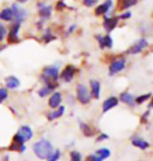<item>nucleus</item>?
Listing matches in <instances>:
<instances>
[{
  "label": "nucleus",
  "instance_id": "nucleus-1",
  "mask_svg": "<svg viewBox=\"0 0 153 161\" xmlns=\"http://www.w3.org/2000/svg\"><path fill=\"white\" fill-rule=\"evenodd\" d=\"M33 152L40 159H48L54 151L53 146L49 140L42 138L33 144Z\"/></svg>",
  "mask_w": 153,
  "mask_h": 161
},
{
  "label": "nucleus",
  "instance_id": "nucleus-2",
  "mask_svg": "<svg viewBox=\"0 0 153 161\" xmlns=\"http://www.w3.org/2000/svg\"><path fill=\"white\" fill-rule=\"evenodd\" d=\"M59 78V69L57 65H50L44 68L41 80L45 84L56 83Z\"/></svg>",
  "mask_w": 153,
  "mask_h": 161
},
{
  "label": "nucleus",
  "instance_id": "nucleus-3",
  "mask_svg": "<svg viewBox=\"0 0 153 161\" xmlns=\"http://www.w3.org/2000/svg\"><path fill=\"white\" fill-rule=\"evenodd\" d=\"M76 94H77V99L82 105H87L91 102L92 95L89 89L82 84H79L76 87Z\"/></svg>",
  "mask_w": 153,
  "mask_h": 161
},
{
  "label": "nucleus",
  "instance_id": "nucleus-4",
  "mask_svg": "<svg viewBox=\"0 0 153 161\" xmlns=\"http://www.w3.org/2000/svg\"><path fill=\"white\" fill-rule=\"evenodd\" d=\"M126 66V60L125 58H119V59L113 61L110 65L108 71H110V75H114L118 73L121 70H123Z\"/></svg>",
  "mask_w": 153,
  "mask_h": 161
},
{
  "label": "nucleus",
  "instance_id": "nucleus-5",
  "mask_svg": "<svg viewBox=\"0 0 153 161\" xmlns=\"http://www.w3.org/2000/svg\"><path fill=\"white\" fill-rule=\"evenodd\" d=\"M148 46V41L146 39H140L132 45L131 47H129V49L127 50V53L130 54H138L142 53L146 47Z\"/></svg>",
  "mask_w": 153,
  "mask_h": 161
},
{
  "label": "nucleus",
  "instance_id": "nucleus-6",
  "mask_svg": "<svg viewBox=\"0 0 153 161\" xmlns=\"http://www.w3.org/2000/svg\"><path fill=\"white\" fill-rule=\"evenodd\" d=\"M25 149H26V147H25L24 141L22 140L17 134H16L15 136L13 137V141H12V143L9 144L8 150H11V151H18V152H20V153H23L24 151H25Z\"/></svg>",
  "mask_w": 153,
  "mask_h": 161
},
{
  "label": "nucleus",
  "instance_id": "nucleus-7",
  "mask_svg": "<svg viewBox=\"0 0 153 161\" xmlns=\"http://www.w3.org/2000/svg\"><path fill=\"white\" fill-rule=\"evenodd\" d=\"M13 13H14V19L15 22H18V23H21L22 21L25 20V18L27 17V11H25L24 8H19L17 4L13 5Z\"/></svg>",
  "mask_w": 153,
  "mask_h": 161
},
{
  "label": "nucleus",
  "instance_id": "nucleus-8",
  "mask_svg": "<svg viewBox=\"0 0 153 161\" xmlns=\"http://www.w3.org/2000/svg\"><path fill=\"white\" fill-rule=\"evenodd\" d=\"M20 25H21V23H18V22L13 23L11 28H9V33L8 36V43H16V42L19 41L18 33H19V30H20Z\"/></svg>",
  "mask_w": 153,
  "mask_h": 161
},
{
  "label": "nucleus",
  "instance_id": "nucleus-9",
  "mask_svg": "<svg viewBox=\"0 0 153 161\" xmlns=\"http://www.w3.org/2000/svg\"><path fill=\"white\" fill-rule=\"evenodd\" d=\"M75 72H76L75 67L73 65H68L65 67V69H64L63 72L60 73V79L67 83H69L73 80V78H74Z\"/></svg>",
  "mask_w": 153,
  "mask_h": 161
},
{
  "label": "nucleus",
  "instance_id": "nucleus-10",
  "mask_svg": "<svg viewBox=\"0 0 153 161\" xmlns=\"http://www.w3.org/2000/svg\"><path fill=\"white\" fill-rule=\"evenodd\" d=\"M17 135L24 141V142H26V141L30 140L31 137H33V130H31L28 125H22L18 130Z\"/></svg>",
  "mask_w": 153,
  "mask_h": 161
},
{
  "label": "nucleus",
  "instance_id": "nucleus-11",
  "mask_svg": "<svg viewBox=\"0 0 153 161\" xmlns=\"http://www.w3.org/2000/svg\"><path fill=\"white\" fill-rule=\"evenodd\" d=\"M118 22H119V18L118 17H106L103 21L104 30L107 33H110V31H113L117 27Z\"/></svg>",
  "mask_w": 153,
  "mask_h": 161
},
{
  "label": "nucleus",
  "instance_id": "nucleus-12",
  "mask_svg": "<svg viewBox=\"0 0 153 161\" xmlns=\"http://www.w3.org/2000/svg\"><path fill=\"white\" fill-rule=\"evenodd\" d=\"M96 39L98 41V43H99L100 48H111L114 45V41L110 35H106V36L98 35L96 37Z\"/></svg>",
  "mask_w": 153,
  "mask_h": 161
},
{
  "label": "nucleus",
  "instance_id": "nucleus-13",
  "mask_svg": "<svg viewBox=\"0 0 153 161\" xmlns=\"http://www.w3.org/2000/svg\"><path fill=\"white\" fill-rule=\"evenodd\" d=\"M111 6H113V1L111 0H105V2L97 6L96 9H95V14L97 16L107 14L110 12V9L111 8Z\"/></svg>",
  "mask_w": 153,
  "mask_h": 161
},
{
  "label": "nucleus",
  "instance_id": "nucleus-14",
  "mask_svg": "<svg viewBox=\"0 0 153 161\" xmlns=\"http://www.w3.org/2000/svg\"><path fill=\"white\" fill-rule=\"evenodd\" d=\"M118 103H119V101H118V98L116 96H110L107 99H105L103 102V105H102V111L103 112L110 111V109H113L116 107V106H118Z\"/></svg>",
  "mask_w": 153,
  "mask_h": 161
},
{
  "label": "nucleus",
  "instance_id": "nucleus-15",
  "mask_svg": "<svg viewBox=\"0 0 153 161\" xmlns=\"http://www.w3.org/2000/svg\"><path fill=\"white\" fill-rule=\"evenodd\" d=\"M62 93L60 92H54L52 95L49 97V101H48V104H49V107L50 108H53V109H56L59 108L60 106V103H62Z\"/></svg>",
  "mask_w": 153,
  "mask_h": 161
},
{
  "label": "nucleus",
  "instance_id": "nucleus-16",
  "mask_svg": "<svg viewBox=\"0 0 153 161\" xmlns=\"http://www.w3.org/2000/svg\"><path fill=\"white\" fill-rule=\"evenodd\" d=\"M38 8H39L40 17L42 19H48L51 16V12H52V6L46 5L44 3H39L38 4Z\"/></svg>",
  "mask_w": 153,
  "mask_h": 161
},
{
  "label": "nucleus",
  "instance_id": "nucleus-17",
  "mask_svg": "<svg viewBox=\"0 0 153 161\" xmlns=\"http://www.w3.org/2000/svg\"><path fill=\"white\" fill-rule=\"evenodd\" d=\"M56 83H50V84H45V86L43 88H41L39 91H38V94H39L40 97H45V96L49 95L51 92L54 91V89L56 88Z\"/></svg>",
  "mask_w": 153,
  "mask_h": 161
},
{
  "label": "nucleus",
  "instance_id": "nucleus-18",
  "mask_svg": "<svg viewBox=\"0 0 153 161\" xmlns=\"http://www.w3.org/2000/svg\"><path fill=\"white\" fill-rule=\"evenodd\" d=\"M90 85H91V95H92V97L98 99V98H99V96H100V89H101L100 83L98 82V80H91Z\"/></svg>",
  "mask_w": 153,
  "mask_h": 161
},
{
  "label": "nucleus",
  "instance_id": "nucleus-19",
  "mask_svg": "<svg viewBox=\"0 0 153 161\" xmlns=\"http://www.w3.org/2000/svg\"><path fill=\"white\" fill-rule=\"evenodd\" d=\"M120 101L124 103V104H127L129 106H135V97L132 94H130L129 92H122L120 94Z\"/></svg>",
  "mask_w": 153,
  "mask_h": 161
},
{
  "label": "nucleus",
  "instance_id": "nucleus-20",
  "mask_svg": "<svg viewBox=\"0 0 153 161\" xmlns=\"http://www.w3.org/2000/svg\"><path fill=\"white\" fill-rule=\"evenodd\" d=\"M65 113V107L64 106H59V108H56L55 111L51 112V113H48L47 115V118H48V120H54L56 119V118H59L63 116V114Z\"/></svg>",
  "mask_w": 153,
  "mask_h": 161
},
{
  "label": "nucleus",
  "instance_id": "nucleus-21",
  "mask_svg": "<svg viewBox=\"0 0 153 161\" xmlns=\"http://www.w3.org/2000/svg\"><path fill=\"white\" fill-rule=\"evenodd\" d=\"M0 19L4 21H12L14 20V13H13V9L9 8H3L1 12H0Z\"/></svg>",
  "mask_w": 153,
  "mask_h": 161
},
{
  "label": "nucleus",
  "instance_id": "nucleus-22",
  "mask_svg": "<svg viewBox=\"0 0 153 161\" xmlns=\"http://www.w3.org/2000/svg\"><path fill=\"white\" fill-rule=\"evenodd\" d=\"M19 86H20V80L16 78V76L11 75L8 78H6V88L8 89L14 90L16 88H18Z\"/></svg>",
  "mask_w": 153,
  "mask_h": 161
},
{
  "label": "nucleus",
  "instance_id": "nucleus-23",
  "mask_svg": "<svg viewBox=\"0 0 153 161\" xmlns=\"http://www.w3.org/2000/svg\"><path fill=\"white\" fill-rule=\"evenodd\" d=\"M79 127H80L82 133L84 134V136L87 137H92L95 135V130L91 125H89L88 124H84V122H80L79 124Z\"/></svg>",
  "mask_w": 153,
  "mask_h": 161
},
{
  "label": "nucleus",
  "instance_id": "nucleus-24",
  "mask_svg": "<svg viewBox=\"0 0 153 161\" xmlns=\"http://www.w3.org/2000/svg\"><path fill=\"white\" fill-rule=\"evenodd\" d=\"M136 2H138V0H118V8L127 9L135 5Z\"/></svg>",
  "mask_w": 153,
  "mask_h": 161
},
{
  "label": "nucleus",
  "instance_id": "nucleus-25",
  "mask_svg": "<svg viewBox=\"0 0 153 161\" xmlns=\"http://www.w3.org/2000/svg\"><path fill=\"white\" fill-rule=\"evenodd\" d=\"M131 142L135 147H139V149H141V150L148 149L149 146H150L149 142H147V141L144 139H142V138H133L131 140Z\"/></svg>",
  "mask_w": 153,
  "mask_h": 161
},
{
  "label": "nucleus",
  "instance_id": "nucleus-26",
  "mask_svg": "<svg viewBox=\"0 0 153 161\" xmlns=\"http://www.w3.org/2000/svg\"><path fill=\"white\" fill-rule=\"evenodd\" d=\"M96 155L99 156L100 158H102L103 160H105V159H107L108 157L110 156V151L108 149H106V147H103V149H100V150L97 151Z\"/></svg>",
  "mask_w": 153,
  "mask_h": 161
},
{
  "label": "nucleus",
  "instance_id": "nucleus-27",
  "mask_svg": "<svg viewBox=\"0 0 153 161\" xmlns=\"http://www.w3.org/2000/svg\"><path fill=\"white\" fill-rule=\"evenodd\" d=\"M54 39H55V37L52 36V34H51L50 30H46L45 33H44V35H43V40L45 41L46 43H48V42L52 41Z\"/></svg>",
  "mask_w": 153,
  "mask_h": 161
},
{
  "label": "nucleus",
  "instance_id": "nucleus-28",
  "mask_svg": "<svg viewBox=\"0 0 153 161\" xmlns=\"http://www.w3.org/2000/svg\"><path fill=\"white\" fill-rule=\"evenodd\" d=\"M70 161H81V154L77 151H72L70 154Z\"/></svg>",
  "mask_w": 153,
  "mask_h": 161
},
{
  "label": "nucleus",
  "instance_id": "nucleus-29",
  "mask_svg": "<svg viewBox=\"0 0 153 161\" xmlns=\"http://www.w3.org/2000/svg\"><path fill=\"white\" fill-rule=\"evenodd\" d=\"M149 97H151V93H147V94H143L139 97H135V103L136 104H143L144 102H146Z\"/></svg>",
  "mask_w": 153,
  "mask_h": 161
},
{
  "label": "nucleus",
  "instance_id": "nucleus-30",
  "mask_svg": "<svg viewBox=\"0 0 153 161\" xmlns=\"http://www.w3.org/2000/svg\"><path fill=\"white\" fill-rule=\"evenodd\" d=\"M59 157H60V151L56 150V151H54L52 154H51V156L49 157L48 159H47V161H57L59 159Z\"/></svg>",
  "mask_w": 153,
  "mask_h": 161
},
{
  "label": "nucleus",
  "instance_id": "nucleus-31",
  "mask_svg": "<svg viewBox=\"0 0 153 161\" xmlns=\"http://www.w3.org/2000/svg\"><path fill=\"white\" fill-rule=\"evenodd\" d=\"M8 98V89L0 88V104H2Z\"/></svg>",
  "mask_w": 153,
  "mask_h": 161
},
{
  "label": "nucleus",
  "instance_id": "nucleus-32",
  "mask_svg": "<svg viewBox=\"0 0 153 161\" xmlns=\"http://www.w3.org/2000/svg\"><path fill=\"white\" fill-rule=\"evenodd\" d=\"M6 31H8L6 27L3 24L0 23V42L4 39V37L6 36Z\"/></svg>",
  "mask_w": 153,
  "mask_h": 161
},
{
  "label": "nucleus",
  "instance_id": "nucleus-33",
  "mask_svg": "<svg viewBox=\"0 0 153 161\" xmlns=\"http://www.w3.org/2000/svg\"><path fill=\"white\" fill-rule=\"evenodd\" d=\"M96 2L97 0H84V4L85 6H93Z\"/></svg>",
  "mask_w": 153,
  "mask_h": 161
},
{
  "label": "nucleus",
  "instance_id": "nucleus-34",
  "mask_svg": "<svg viewBox=\"0 0 153 161\" xmlns=\"http://www.w3.org/2000/svg\"><path fill=\"white\" fill-rule=\"evenodd\" d=\"M105 139H108V135L107 134H104V133H102L99 135V137L97 138V141L98 142H100V141H103Z\"/></svg>",
  "mask_w": 153,
  "mask_h": 161
},
{
  "label": "nucleus",
  "instance_id": "nucleus-35",
  "mask_svg": "<svg viewBox=\"0 0 153 161\" xmlns=\"http://www.w3.org/2000/svg\"><path fill=\"white\" fill-rule=\"evenodd\" d=\"M131 17V13L130 12H126V13H124V14H122L120 16V19H128V18H130Z\"/></svg>",
  "mask_w": 153,
  "mask_h": 161
},
{
  "label": "nucleus",
  "instance_id": "nucleus-36",
  "mask_svg": "<svg viewBox=\"0 0 153 161\" xmlns=\"http://www.w3.org/2000/svg\"><path fill=\"white\" fill-rule=\"evenodd\" d=\"M66 6V4L64 3L63 1H59V2H57V9H62L64 8Z\"/></svg>",
  "mask_w": 153,
  "mask_h": 161
},
{
  "label": "nucleus",
  "instance_id": "nucleus-37",
  "mask_svg": "<svg viewBox=\"0 0 153 161\" xmlns=\"http://www.w3.org/2000/svg\"><path fill=\"white\" fill-rule=\"evenodd\" d=\"M74 28H75V25H72V26L70 27V30H69V33H72V31H74Z\"/></svg>",
  "mask_w": 153,
  "mask_h": 161
},
{
  "label": "nucleus",
  "instance_id": "nucleus-38",
  "mask_svg": "<svg viewBox=\"0 0 153 161\" xmlns=\"http://www.w3.org/2000/svg\"><path fill=\"white\" fill-rule=\"evenodd\" d=\"M149 108H153V97H152V101L150 102V104H149Z\"/></svg>",
  "mask_w": 153,
  "mask_h": 161
},
{
  "label": "nucleus",
  "instance_id": "nucleus-39",
  "mask_svg": "<svg viewBox=\"0 0 153 161\" xmlns=\"http://www.w3.org/2000/svg\"><path fill=\"white\" fill-rule=\"evenodd\" d=\"M85 161H93V159H92V157L90 156V157H88L87 160H85Z\"/></svg>",
  "mask_w": 153,
  "mask_h": 161
},
{
  "label": "nucleus",
  "instance_id": "nucleus-40",
  "mask_svg": "<svg viewBox=\"0 0 153 161\" xmlns=\"http://www.w3.org/2000/svg\"><path fill=\"white\" fill-rule=\"evenodd\" d=\"M27 0H18V2H21V3H24V2H26Z\"/></svg>",
  "mask_w": 153,
  "mask_h": 161
}]
</instances>
